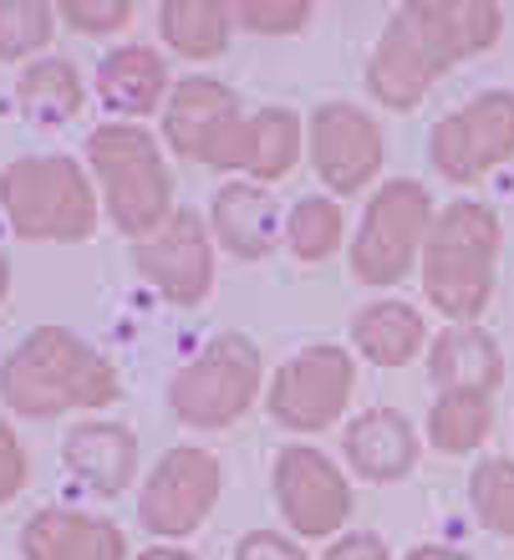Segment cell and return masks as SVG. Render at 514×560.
Listing matches in <instances>:
<instances>
[{"mask_svg":"<svg viewBox=\"0 0 514 560\" xmlns=\"http://www.w3.org/2000/svg\"><path fill=\"white\" fill-rule=\"evenodd\" d=\"M504 11L489 0H412L387 21L372 46L367 88L393 113H412L448 67L479 57L500 42Z\"/></svg>","mask_w":514,"mask_h":560,"instance_id":"6da1fadb","label":"cell"},{"mask_svg":"<svg viewBox=\"0 0 514 560\" xmlns=\"http://www.w3.org/2000/svg\"><path fill=\"white\" fill-rule=\"evenodd\" d=\"M118 368L67 326H36L0 362V398L21 418H57L72 408H107L118 398Z\"/></svg>","mask_w":514,"mask_h":560,"instance_id":"7a4b0ae2","label":"cell"},{"mask_svg":"<svg viewBox=\"0 0 514 560\" xmlns=\"http://www.w3.org/2000/svg\"><path fill=\"white\" fill-rule=\"evenodd\" d=\"M494 260H500V214L489 205L458 199L433 214V230L423 240V295L464 326L494 295Z\"/></svg>","mask_w":514,"mask_h":560,"instance_id":"3957f363","label":"cell"},{"mask_svg":"<svg viewBox=\"0 0 514 560\" xmlns=\"http://www.w3.org/2000/svg\"><path fill=\"white\" fill-rule=\"evenodd\" d=\"M92 174L103 184L107 214L122 235H159L174 220V174L159 153V138L138 122H103L87 138Z\"/></svg>","mask_w":514,"mask_h":560,"instance_id":"277c9868","label":"cell"},{"mask_svg":"<svg viewBox=\"0 0 514 560\" xmlns=\"http://www.w3.org/2000/svg\"><path fill=\"white\" fill-rule=\"evenodd\" d=\"M0 209L21 240H92L97 194L77 159L36 153L0 168Z\"/></svg>","mask_w":514,"mask_h":560,"instance_id":"5b68a950","label":"cell"},{"mask_svg":"<svg viewBox=\"0 0 514 560\" xmlns=\"http://www.w3.org/2000/svg\"><path fill=\"white\" fill-rule=\"evenodd\" d=\"M255 393H260V347L240 331H224L189 368L174 372L168 408L189 428H230L250 413Z\"/></svg>","mask_w":514,"mask_h":560,"instance_id":"8992f818","label":"cell"},{"mask_svg":"<svg viewBox=\"0 0 514 560\" xmlns=\"http://www.w3.org/2000/svg\"><path fill=\"white\" fill-rule=\"evenodd\" d=\"M433 230V199L418 178H387L372 194L362 230L352 240V276L362 285H393L423 255V240Z\"/></svg>","mask_w":514,"mask_h":560,"instance_id":"52a82bcc","label":"cell"},{"mask_svg":"<svg viewBox=\"0 0 514 560\" xmlns=\"http://www.w3.org/2000/svg\"><path fill=\"white\" fill-rule=\"evenodd\" d=\"M428 159L448 184H479L514 159V92H484L433 128Z\"/></svg>","mask_w":514,"mask_h":560,"instance_id":"ba28073f","label":"cell"},{"mask_svg":"<svg viewBox=\"0 0 514 560\" xmlns=\"http://www.w3.org/2000/svg\"><path fill=\"white\" fill-rule=\"evenodd\" d=\"M352 383L357 368L341 347H306L276 372L265 408L291 433H322L341 418V408L352 398Z\"/></svg>","mask_w":514,"mask_h":560,"instance_id":"9c48e42d","label":"cell"},{"mask_svg":"<svg viewBox=\"0 0 514 560\" xmlns=\"http://www.w3.org/2000/svg\"><path fill=\"white\" fill-rule=\"evenodd\" d=\"M214 500H220V458L178 443V448H168L159 458V469L143 479L138 520L153 535H189L205 525Z\"/></svg>","mask_w":514,"mask_h":560,"instance_id":"30bf717a","label":"cell"},{"mask_svg":"<svg viewBox=\"0 0 514 560\" xmlns=\"http://www.w3.org/2000/svg\"><path fill=\"white\" fill-rule=\"evenodd\" d=\"M132 266L138 276L174 306H199L214 291V245H209V224L194 209H174V220L159 235L132 245Z\"/></svg>","mask_w":514,"mask_h":560,"instance_id":"8fae6325","label":"cell"},{"mask_svg":"<svg viewBox=\"0 0 514 560\" xmlns=\"http://www.w3.org/2000/svg\"><path fill=\"white\" fill-rule=\"evenodd\" d=\"M276 500L280 515L291 520V530L306 540L337 535L352 520V489H347L341 469L306 443H295L276 458Z\"/></svg>","mask_w":514,"mask_h":560,"instance_id":"7c38bea8","label":"cell"},{"mask_svg":"<svg viewBox=\"0 0 514 560\" xmlns=\"http://www.w3.org/2000/svg\"><path fill=\"white\" fill-rule=\"evenodd\" d=\"M383 128L352 103H326L311 118V163L331 194H362L383 168Z\"/></svg>","mask_w":514,"mask_h":560,"instance_id":"4fadbf2b","label":"cell"},{"mask_svg":"<svg viewBox=\"0 0 514 560\" xmlns=\"http://www.w3.org/2000/svg\"><path fill=\"white\" fill-rule=\"evenodd\" d=\"M301 159V122L291 107H260L255 118H240L224 128V138L209 148V168H245L255 184L285 178Z\"/></svg>","mask_w":514,"mask_h":560,"instance_id":"5bb4252c","label":"cell"},{"mask_svg":"<svg viewBox=\"0 0 514 560\" xmlns=\"http://www.w3.org/2000/svg\"><path fill=\"white\" fill-rule=\"evenodd\" d=\"M240 122V97L214 77H189L168 92L163 107V138L184 159H209V148L224 138V128Z\"/></svg>","mask_w":514,"mask_h":560,"instance_id":"9a60e30c","label":"cell"},{"mask_svg":"<svg viewBox=\"0 0 514 560\" xmlns=\"http://www.w3.org/2000/svg\"><path fill=\"white\" fill-rule=\"evenodd\" d=\"M26 560H128V535L113 520L77 510H36L21 530Z\"/></svg>","mask_w":514,"mask_h":560,"instance_id":"2e32d148","label":"cell"},{"mask_svg":"<svg viewBox=\"0 0 514 560\" xmlns=\"http://www.w3.org/2000/svg\"><path fill=\"white\" fill-rule=\"evenodd\" d=\"M209 230L235 260H265L280 245V209L260 184H224L209 209Z\"/></svg>","mask_w":514,"mask_h":560,"instance_id":"e0dca14e","label":"cell"},{"mask_svg":"<svg viewBox=\"0 0 514 560\" xmlns=\"http://www.w3.org/2000/svg\"><path fill=\"white\" fill-rule=\"evenodd\" d=\"M61 458L92 494H122L138 474V439L118 423H82L67 433Z\"/></svg>","mask_w":514,"mask_h":560,"instance_id":"ac0fdd59","label":"cell"},{"mask_svg":"<svg viewBox=\"0 0 514 560\" xmlns=\"http://www.w3.org/2000/svg\"><path fill=\"white\" fill-rule=\"evenodd\" d=\"M428 372L443 393H500L504 383V357L500 341L479 331V326H448L439 341H433V357H428Z\"/></svg>","mask_w":514,"mask_h":560,"instance_id":"d6986e66","label":"cell"},{"mask_svg":"<svg viewBox=\"0 0 514 560\" xmlns=\"http://www.w3.org/2000/svg\"><path fill=\"white\" fill-rule=\"evenodd\" d=\"M347 458H352V469L362 479H402V474L418 464V439H412V423L397 408H367V413L357 418L347 428Z\"/></svg>","mask_w":514,"mask_h":560,"instance_id":"ffe728a7","label":"cell"},{"mask_svg":"<svg viewBox=\"0 0 514 560\" xmlns=\"http://www.w3.org/2000/svg\"><path fill=\"white\" fill-rule=\"evenodd\" d=\"M97 92L113 113H132L143 118L159 107V97L168 92V67H163L159 51L148 46H118L97 61Z\"/></svg>","mask_w":514,"mask_h":560,"instance_id":"44dd1931","label":"cell"},{"mask_svg":"<svg viewBox=\"0 0 514 560\" xmlns=\"http://www.w3.org/2000/svg\"><path fill=\"white\" fill-rule=\"evenodd\" d=\"M423 316L408 306V301H377V306L357 311L352 322V341L357 352L377 362V368H402L423 352Z\"/></svg>","mask_w":514,"mask_h":560,"instance_id":"7402d4cb","label":"cell"},{"mask_svg":"<svg viewBox=\"0 0 514 560\" xmlns=\"http://www.w3.org/2000/svg\"><path fill=\"white\" fill-rule=\"evenodd\" d=\"M230 21H235V11L220 5V0H168L159 11L163 42L189 61L224 57V46H230Z\"/></svg>","mask_w":514,"mask_h":560,"instance_id":"603a6c76","label":"cell"},{"mask_svg":"<svg viewBox=\"0 0 514 560\" xmlns=\"http://www.w3.org/2000/svg\"><path fill=\"white\" fill-rule=\"evenodd\" d=\"M82 77H77L72 61L61 57H46V61H31L26 72L15 77V103L21 113L36 122H67L82 113Z\"/></svg>","mask_w":514,"mask_h":560,"instance_id":"cb8c5ba5","label":"cell"},{"mask_svg":"<svg viewBox=\"0 0 514 560\" xmlns=\"http://www.w3.org/2000/svg\"><path fill=\"white\" fill-rule=\"evenodd\" d=\"M494 423V398L489 393H443L428 413V439L439 454H469L479 448Z\"/></svg>","mask_w":514,"mask_h":560,"instance_id":"d4e9b609","label":"cell"},{"mask_svg":"<svg viewBox=\"0 0 514 560\" xmlns=\"http://www.w3.org/2000/svg\"><path fill=\"white\" fill-rule=\"evenodd\" d=\"M341 235H347V220L331 199H301L285 214V245L295 260H326L341 245Z\"/></svg>","mask_w":514,"mask_h":560,"instance_id":"484cf974","label":"cell"},{"mask_svg":"<svg viewBox=\"0 0 514 560\" xmlns=\"http://www.w3.org/2000/svg\"><path fill=\"white\" fill-rule=\"evenodd\" d=\"M57 31V5L46 0H0V61L36 57Z\"/></svg>","mask_w":514,"mask_h":560,"instance_id":"4316f807","label":"cell"},{"mask_svg":"<svg viewBox=\"0 0 514 560\" xmlns=\"http://www.w3.org/2000/svg\"><path fill=\"white\" fill-rule=\"evenodd\" d=\"M469 500L489 530L514 540V458H484L469 474Z\"/></svg>","mask_w":514,"mask_h":560,"instance_id":"83f0119b","label":"cell"},{"mask_svg":"<svg viewBox=\"0 0 514 560\" xmlns=\"http://www.w3.org/2000/svg\"><path fill=\"white\" fill-rule=\"evenodd\" d=\"M230 11H235L240 26L260 31V36H295V31L311 21L306 0H240Z\"/></svg>","mask_w":514,"mask_h":560,"instance_id":"f1b7e54d","label":"cell"},{"mask_svg":"<svg viewBox=\"0 0 514 560\" xmlns=\"http://www.w3.org/2000/svg\"><path fill=\"white\" fill-rule=\"evenodd\" d=\"M57 15L82 36H107L132 21V0H61Z\"/></svg>","mask_w":514,"mask_h":560,"instance_id":"f546056e","label":"cell"},{"mask_svg":"<svg viewBox=\"0 0 514 560\" xmlns=\"http://www.w3.org/2000/svg\"><path fill=\"white\" fill-rule=\"evenodd\" d=\"M26 489V448L15 439V428L0 418V504H11Z\"/></svg>","mask_w":514,"mask_h":560,"instance_id":"4dcf8cb0","label":"cell"},{"mask_svg":"<svg viewBox=\"0 0 514 560\" xmlns=\"http://www.w3.org/2000/svg\"><path fill=\"white\" fill-rule=\"evenodd\" d=\"M235 560H306V556H301L291 540H280V535L255 530V535H245V540L235 546Z\"/></svg>","mask_w":514,"mask_h":560,"instance_id":"1f68e13d","label":"cell"},{"mask_svg":"<svg viewBox=\"0 0 514 560\" xmlns=\"http://www.w3.org/2000/svg\"><path fill=\"white\" fill-rule=\"evenodd\" d=\"M326 560H393L377 535H341L337 546L326 550Z\"/></svg>","mask_w":514,"mask_h":560,"instance_id":"d6a6232c","label":"cell"},{"mask_svg":"<svg viewBox=\"0 0 514 560\" xmlns=\"http://www.w3.org/2000/svg\"><path fill=\"white\" fill-rule=\"evenodd\" d=\"M408 560H464L458 550H443V546H418Z\"/></svg>","mask_w":514,"mask_h":560,"instance_id":"836d02e7","label":"cell"},{"mask_svg":"<svg viewBox=\"0 0 514 560\" xmlns=\"http://www.w3.org/2000/svg\"><path fill=\"white\" fill-rule=\"evenodd\" d=\"M138 560H194V556H189V550H159V546H153V550H143Z\"/></svg>","mask_w":514,"mask_h":560,"instance_id":"e575fe53","label":"cell"},{"mask_svg":"<svg viewBox=\"0 0 514 560\" xmlns=\"http://www.w3.org/2000/svg\"><path fill=\"white\" fill-rule=\"evenodd\" d=\"M5 291H11V260L0 255V301H5Z\"/></svg>","mask_w":514,"mask_h":560,"instance_id":"d590c367","label":"cell"}]
</instances>
